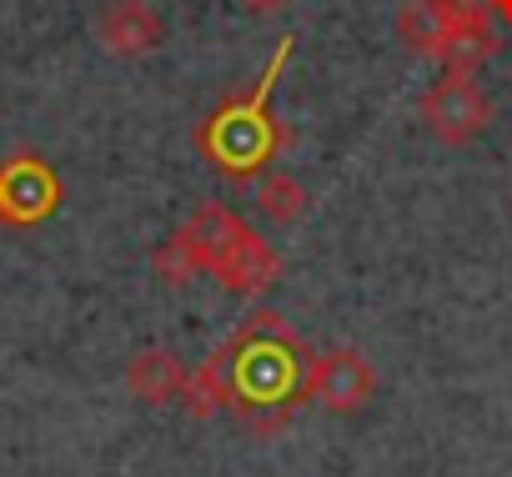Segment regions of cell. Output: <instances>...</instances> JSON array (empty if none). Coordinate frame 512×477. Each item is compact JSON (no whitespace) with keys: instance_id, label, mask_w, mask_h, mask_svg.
I'll return each instance as SVG.
<instances>
[{"instance_id":"cell-14","label":"cell","mask_w":512,"mask_h":477,"mask_svg":"<svg viewBox=\"0 0 512 477\" xmlns=\"http://www.w3.org/2000/svg\"><path fill=\"white\" fill-rule=\"evenodd\" d=\"M487 11H492V21H507L512 26V0H487Z\"/></svg>"},{"instance_id":"cell-11","label":"cell","mask_w":512,"mask_h":477,"mask_svg":"<svg viewBox=\"0 0 512 477\" xmlns=\"http://www.w3.org/2000/svg\"><path fill=\"white\" fill-rule=\"evenodd\" d=\"M151 267H156V277L166 282V287H186L191 277H201L206 272V262H201V252H196V242H191V231H186V221L166 236V242L151 252Z\"/></svg>"},{"instance_id":"cell-7","label":"cell","mask_w":512,"mask_h":477,"mask_svg":"<svg viewBox=\"0 0 512 477\" xmlns=\"http://www.w3.org/2000/svg\"><path fill=\"white\" fill-rule=\"evenodd\" d=\"M166 26L156 16V6H146V0H111V6L96 16V41L106 56L116 61H141L161 46Z\"/></svg>"},{"instance_id":"cell-4","label":"cell","mask_w":512,"mask_h":477,"mask_svg":"<svg viewBox=\"0 0 512 477\" xmlns=\"http://www.w3.org/2000/svg\"><path fill=\"white\" fill-rule=\"evenodd\" d=\"M417 111H422L427 131H432L442 146H467V141L482 136L487 121H492V101H487V91L477 86V76H467V71H447V76L417 101Z\"/></svg>"},{"instance_id":"cell-1","label":"cell","mask_w":512,"mask_h":477,"mask_svg":"<svg viewBox=\"0 0 512 477\" xmlns=\"http://www.w3.org/2000/svg\"><path fill=\"white\" fill-rule=\"evenodd\" d=\"M312 362L317 352L292 332L282 312H251L186 382L181 407L191 417L236 412L246 432H282L302 402H312Z\"/></svg>"},{"instance_id":"cell-3","label":"cell","mask_w":512,"mask_h":477,"mask_svg":"<svg viewBox=\"0 0 512 477\" xmlns=\"http://www.w3.org/2000/svg\"><path fill=\"white\" fill-rule=\"evenodd\" d=\"M56 206H61V176L51 171L46 156L16 151L0 161V226L31 231V226L51 221Z\"/></svg>"},{"instance_id":"cell-15","label":"cell","mask_w":512,"mask_h":477,"mask_svg":"<svg viewBox=\"0 0 512 477\" xmlns=\"http://www.w3.org/2000/svg\"><path fill=\"white\" fill-rule=\"evenodd\" d=\"M507 211H512V191H507Z\"/></svg>"},{"instance_id":"cell-13","label":"cell","mask_w":512,"mask_h":477,"mask_svg":"<svg viewBox=\"0 0 512 477\" xmlns=\"http://www.w3.org/2000/svg\"><path fill=\"white\" fill-rule=\"evenodd\" d=\"M241 6L251 11V16H277V11H287L292 0H241Z\"/></svg>"},{"instance_id":"cell-9","label":"cell","mask_w":512,"mask_h":477,"mask_svg":"<svg viewBox=\"0 0 512 477\" xmlns=\"http://www.w3.org/2000/svg\"><path fill=\"white\" fill-rule=\"evenodd\" d=\"M397 36L412 56H427V61H442V46H447V6L442 0H407L402 16H397Z\"/></svg>"},{"instance_id":"cell-12","label":"cell","mask_w":512,"mask_h":477,"mask_svg":"<svg viewBox=\"0 0 512 477\" xmlns=\"http://www.w3.org/2000/svg\"><path fill=\"white\" fill-rule=\"evenodd\" d=\"M497 31L492 26H477V31H452L447 36V46H442V66L447 71H467V76H477L492 56H497Z\"/></svg>"},{"instance_id":"cell-6","label":"cell","mask_w":512,"mask_h":477,"mask_svg":"<svg viewBox=\"0 0 512 477\" xmlns=\"http://www.w3.org/2000/svg\"><path fill=\"white\" fill-rule=\"evenodd\" d=\"M211 277H216V287L231 292V297H262V292H272V282L282 277V257H277V247L267 242L262 231L246 226L236 242L221 252V262L211 267Z\"/></svg>"},{"instance_id":"cell-5","label":"cell","mask_w":512,"mask_h":477,"mask_svg":"<svg viewBox=\"0 0 512 477\" xmlns=\"http://www.w3.org/2000/svg\"><path fill=\"white\" fill-rule=\"evenodd\" d=\"M372 392H377V372H372V362L357 347H327V352H317V362H312V397L327 412L352 417V412H362L372 402Z\"/></svg>"},{"instance_id":"cell-8","label":"cell","mask_w":512,"mask_h":477,"mask_svg":"<svg viewBox=\"0 0 512 477\" xmlns=\"http://www.w3.org/2000/svg\"><path fill=\"white\" fill-rule=\"evenodd\" d=\"M186 382H191V372H186V362H181L171 347H146V352H136L131 367H126V387H131V397L146 402V407H171V402H181Z\"/></svg>"},{"instance_id":"cell-2","label":"cell","mask_w":512,"mask_h":477,"mask_svg":"<svg viewBox=\"0 0 512 477\" xmlns=\"http://www.w3.org/2000/svg\"><path fill=\"white\" fill-rule=\"evenodd\" d=\"M292 41L297 36H282L267 71L256 76V91L251 96H236V101H221L201 126H196V146L201 156L211 161V171L221 181H256L267 176V166L287 151V126L272 116V91L292 61Z\"/></svg>"},{"instance_id":"cell-10","label":"cell","mask_w":512,"mask_h":477,"mask_svg":"<svg viewBox=\"0 0 512 477\" xmlns=\"http://www.w3.org/2000/svg\"><path fill=\"white\" fill-rule=\"evenodd\" d=\"M307 206H312L307 186H302L297 176H287V171H267L262 186H256V211H262L272 226H292V221H302Z\"/></svg>"}]
</instances>
